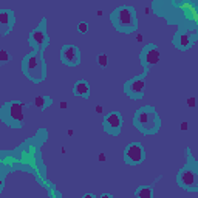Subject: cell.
I'll return each instance as SVG.
<instances>
[{"label": "cell", "mask_w": 198, "mask_h": 198, "mask_svg": "<svg viewBox=\"0 0 198 198\" xmlns=\"http://www.w3.org/2000/svg\"><path fill=\"white\" fill-rule=\"evenodd\" d=\"M133 125L146 135H152L159 128V118L152 107H142L133 116Z\"/></svg>", "instance_id": "cell-1"}, {"label": "cell", "mask_w": 198, "mask_h": 198, "mask_svg": "<svg viewBox=\"0 0 198 198\" xmlns=\"http://www.w3.org/2000/svg\"><path fill=\"white\" fill-rule=\"evenodd\" d=\"M9 60V54H8V51L6 50H0V64H6Z\"/></svg>", "instance_id": "cell-19"}, {"label": "cell", "mask_w": 198, "mask_h": 198, "mask_svg": "<svg viewBox=\"0 0 198 198\" xmlns=\"http://www.w3.org/2000/svg\"><path fill=\"white\" fill-rule=\"evenodd\" d=\"M51 99L47 98V96H37L36 99H34V105L36 107H39V108H43V107H47L48 104H51Z\"/></svg>", "instance_id": "cell-15"}, {"label": "cell", "mask_w": 198, "mask_h": 198, "mask_svg": "<svg viewBox=\"0 0 198 198\" xmlns=\"http://www.w3.org/2000/svg\"><path fill=\"white\" fill-rule=\"evenodd\" d=\"M60 60H62L65 65H70V67L79 65V62H81L79 48L74 47V45H65V47L60 50Z\"/></svg>", "instance_id": "cell-8"}, {"label": "cell", "mask_w": 198, "mask_h": 198, "mask_svg": "<svg viewBox=\"0 0 198 198\" xmlns=\"http://www.w3.org/2000/svg\"><path fill=\"white\" fill-rule=\"evenodd\" d=\"M180 128H181V132H187V130H189V124H187V122H186V121H184V122H181Z\"/></svg>", "instance_id": "cell-20"}, {"label": "cell", "mask_w": 198, "mask_h": 198, "mask_svg": "<svg viewBox=\"0 0 198 198\" xmlns=\"http://www.w3.org/2000/svg\"><path fill=\"white\" fill-rule=\"evenodd\" d=\"M88 23H87V22H79L78 23V31L81 33V34H87L88 33Z\"/></svg>", "instance_id": "cell-18"}, {"label": "cell", "mask_w": 198, "mask_h": 198, "mask_svg": "<svg viewBox=\"0 0 198 198\" xmlns=\"http://www.w3.org/2000/svg\"><path fill=\"white\" fill-rule=\"evenodd\" d=\"M110 19H112V22L115 23L116 28L124 33H130L133 29H136V26H138V17L135 14V9L130 8V6L118 8L110 16Z\"/></svg>", "instance_id": "cell-3"}, {"label": "cell", "mask_w": 198, "mask_h": 198, "mask_svg": "<svg viewBox=\"0 0 198 198\" xmlns=\"http://www.w3.org/2000/svg\"><path fill=\"white\" fill-rule=\"evenodd\" d=\"M135 195L136 197H141V198H152L153 197V192H152V187H141V189H138L135 192Z\"/></svg>", "instance_id": "cell-16"}, {"label": "cell", "mask_w": 198, "mask_h": 198, "mask_svg": "<svg viewBox=\"0 0 198 198\" xmlns=\"http://www.w3.org/2000/svg\"><path fill=\"white\" fill-rule=\"evenodd\" d=\"M122 127V118L119 113H110L104 119V128L110 135H118Z\"/></svg>", "instance_id": "cell-10"}, {"label": "cell", "mask_w": 198, "mask_h": 198, "mask_svg": "<svg viewBox=\"0 0 198 198\" xmlns=\"http://www.w3.org/2000/svg\"><path fill=\"white\" fill-rule=\"evenodd\" d=\"M47 42H48V36H47V31H45L43 25L39 26V28H36L31 33V36H29V43H31L36 50H42L45 45H47Z\"/></svg>", "instance_id": "cell-11"}, {"label": "cell", "mask_w": 198, "mask_h": 198, "mask_svg": "<svg viewBox=\"0 0 198 198\" xmlns=\"http://www.w3.org/2000/svg\"><path fill=\"white\" fill-rule=\"evenodd\" d=\"M96 60H98V65H101V67H104V68L108 65V58H107V54H98Z\"/></svg>", "instance_id": "cell-17"}, {"label": "cell", "mask_w": 198, "mask_h": 198, "mask_svg": "<svg viewBox=\"0 0 198 198\" xmlns=\"http://www.w3.org/2000/svg\"><path fill=\"white\" fill-rule=\"evenodd\" d=\"M94 110H96V113H102V110H104V108H102V105H96V108H94Z\"/></svg>", "instance_id": "cell-24"}, {"label": "cell", "mask_w": 198, "mask_h": 198, "mask_svg": "<svg viewBox=\"0 0 198 198\" xmlns=\"http://www.w3.org/2000/svg\"><path fill=\"white\" fill-rule=\"evenodd\" d=\"M187 105L190 108H193L195 107V98H189V101H187Z\"/></svg>", "instance_id": "cell-21"}, {"label": "cell", "mask_w": 198, "mask_h": 198, "mask_svg": "<svg viewBox=\"0 0 198 198\" xmlns=\"http://www.w3.org/2000/svg\"><path fill=\"white\" fill-rule=\"evenodd\" d=\"M94 195H91V193H88V195H87V193H85V195H84V198H93Z\"/></svg>", "instance_id": "cell-27"}, {"label": "cell", "mask_w": 198, "mask_h": 198, "mask_svg": "<svg viewBox=\"0 0 198 198\" xmlns=\"http://www.w3.org/2000/svg\"><path fill=\"white\" fill-rule=\"evenodd\" d=\"M102 14H104V13H102V11H101V9H99V11H98V13H96V16H98V17H101V16H102Z\"/></svg>", "instance_id": "cell-28"}, {"label": "cell", "mask_w": 198, "mask_h": 198, "mask_svg": "<svg viewBox=\"0 0 198 198\" xmlns=\"http://www.w3.org/2000/svg\"><path fill=\"white\" fill-rule=\"evenodd\" d=\"M144 158H146V152H144V147L139 142H133L125 148V161H127V164H132V166L141 164L144 161Z\"/></svg>", "instance_id": "cell-7"}, {"label": "cell", "mask_w": 198, "mask_h": 198, "mask_svg": "<svg viewBox=\"0 0 198 198\" xmlns=\"http://www.w3.org/2000/svg\"><path fill=\"white\" fill-rule=\"evenodd\" d=\"M2 189H3V177L0 175V192H2Z\"/></svg>", "instance_id": "cell-25"}, {"label": "cell", "mask_w": 198, "mask_h": 198, "mask_svg": "<svg viewBox=\"0 0 198 198\" xmlns=\"http://www.w3.org/2000/svg\"><path fill=\"white\" fill-rule=\"evenodd\" d=\"M23 107L25 105L22 102H8L0 113L3 122L8 124L9 127H20L23 121Z\"/></svg>", "instance_id": "cell-4"}, {"label": "cell", "mask_w": 198, "mask_h": 198, "mask_svg": "<svg viewBox=\"0 0 198 198\" xmlns=\"http://www.w3.org/2000/svg\"><path fill=\"white\" fill-rule=\"evenodd\" d=\"M159 58H161V54H159V50H158L157 45H147V47L142 50V53H141V62H142V65H144L146 73L153 65H157L159 62Z\"/></svg>", "instance_id": "cell-6"}, {"label": "cell", "mask_w": 198, "mask_h": 198, "mask_svg": "<svg viewBox=\"0 0 198 198\" xmlns=\"http://www.w3.org/2000/svg\"><path fill=\"white\" fill-rule=\"evenodd\" d=\"M136 40H138V42H142V40H144V36H142V34H136Z\"/></svg>", "instance_id": "cell-23"}, {"label": "cell", "mask_w": 198, "mask_h": 198, "mask_svg": "<svg viewBox=\"0 0 198 198\" xmlns=\"http://www.w3.org/2000/svg\"><path fill=\"white\" fill-rule=\"evenodd\" d=\"M73 93L76 94V96L88 98V96H90V84L87 82V81H79V82L73 87Z\"/></svg>", "instance_id": "cell-14"}, {"label": "cell", "mask_w": 198, "mask_h": 198, "mask_svg": "<svg viewBox=\"0 0 198 198\" xmlns=\"http://www.w3.org/2000/svg\"><path fill=\"white\" fill-rule=\"evenodd\" d=\"M178 184L183 189L187 190H198V173H197V166L193 163H189L186 167H183L178 173Z\"/></svg>", "instance_id": "cell-5"}, {"label": "cell", "mask_w": 198, "mask_h": 198, "mask_svg": "<svg viewBox=\"0 0 198 198\" xmlns=\"http://www.w3.org/2000/svg\"><path fill=\"white\" fill-rule=\"evenodd\" d=\"M59 107H60V108H64V110H65V108H68V104H67V102H65V101H62V102H60V104H59Z\"/></svg>", "instance_id": "cell-22"}, {"label": "cell", "mask_w": 198, "mask_h": 198, "mask_svg": "<svg viewBox=\"0 0 198 198\" xmlns=\"http://www.w3.org/2000/svg\"><path fill=\"white\" fill-rule=\"evenodd\" d=\"M14 13L9 9H0V33L2 34H8L11 31V28L14 26Z\"/></svg>", "instance_id": "cell-12"}, {"label": "cell", "mask_w": 198, "mask_h": 198, "mask_svg": "<svg viewBox=\"0 0 198 198\" xmlns=\"http://www.w3.org/2000/svg\"><path fill=\"white\" fill-rule=\"evenodd\" d=\"M99 159H101V161H105V155L104 153H99Z\"/></svg>", "instance_id": "cell-26"}, {"label": "cell", "mask_w": 198, "mask_h": 198, "mask_svg": "<svg viewBox=\"0 0 198 198\" xmlns=\"http://www.w3.org/2000/svg\"><path fill=\"white\" fill-rule=\"evenodd\" d=\"M193 40H195V34H187V33H180L177 37L173 39V45L177 48L183 50V51H186L187 48L192 47Z\"/></svg>", "instance_id": "cell-13"}, {"label": "cell", "mask_w": 198, "mask_h": 198, "mask_svg": "<svg viewBox=\"0 0 198 198\" xmlns=\"http://www.w3.org/2000/svg\"><path fill=\"white\" fill-rule=\"evenodd\" d=\"M144 88H146V84H144L142 76L141 78H135L125 84V93L132 99H139L144 94Z\"/></svg>", "instance_id": "cell-9"}, {"label": "cell", "mask_w": 198, "mask_h": 198, "mask_svg": "<svg viewBox=\"0 0 198 198\" xmlns=\"http://www.w3.org/2000/svg\"><path fill=\"white\" fill-rule=\"evenodd\" d=\"M22 70L26 74V78L33 82H40L45 78V64L39 51H34L31 54L25 56L22 60Z\"/></svg>", "instance_id": "cell-2"}]
</instances>
